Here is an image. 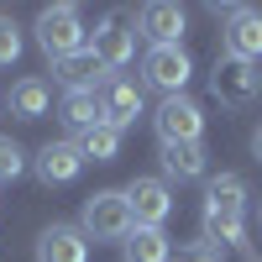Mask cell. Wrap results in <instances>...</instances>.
<instances>
[{
  "mask_svg": "<svg viewBox=\"0 0 262 262\" xmlns=\"http://www.w3.org/2000/svg\"><path fill=\"white\" fill-rule=\"evenodd\" d=\"M221 48H226V58L257 63L262 58V11H231L226 32H221Z\"/></svg>",
  "mask_w": 262,
  "mask_h": 262,
  "instance_id": "obj_10",
  "label": "cell"
},
{
  "mask_svg": "<svg viewBox=\"0 0 262 262\" xmlns=\"http://www.w3.org/2000/svg\"><path fill=\"white\" fill-rule=\"evenodd\" d=\"M173 262H221V247H210V242H189L173 252Z\"/></svg>",
  "mask_w": 262,
  "mask_h": 262,
  "instance_id": "obj_22",
  "label": "cell"
},
{
  "mask_svg": "<svg viewBox=\"0 0 262 262\" xmlns=\"http://www.w3.org/2000/svg\"><path fill=\"white\" fill-rule=\"evenodd\" d=\"M100 111H105V126H116V131H126L131 121L142 116V84H131V79H121V74H111L100 84Z\"/></svg>",
  "mask_w": 262,
  "mask_h": 262,
  "instance_id": "obj_9",
  "label": "cell"
},
{
  "mask_svg": "<svg viewBox=\"0 0 262 262\" xmlns=\"http://www.w3.org/2000/svg\"><path fill=\"white\" fill-rule=\"evenodd\" d=\"M242 210H247V184L236 173L210 179V189H205V236H210V247L215 242L242 247Z\"/></svg>",
  "mask_w": 262,
  "mask_h": 262,
  "instance_id": "obj_1",
  "label": "cell"
},
{
  "mask_svg": "<svg viewBox=\"0 0 262 262\" xmlns=\"http://www.w3.org/2000/svg\"><path fill=\"white\" fill-rule=\"evenodd\" d=\"M126 205H131V221L137 226H163L173 215V194L163 179H131L126 184Z\"/></svg>",
  "mask_w": 262,
  "mask_h": 262,
  "instance_id": "obj_8",
  "label": "cell"
},
{
  "mask_svg": "<svg viewBox=\"0 0 262 262\" xmlns=\"http://www.w3.org/2000/svg\"><path fill=\"white\" fill-rule=\"evenodd\" d=\"M137 27H142V37L152 42V48H179V37H184V27H189V16H184L179 6H168V0H152V6H142Z\"/></svg>",
  "mask_w": 262,
  "mask_h": 262,
  "instance_id": "obj_11",
  "label": "cell"
},
{
  "mask_svg": "<svg viewBox=\"0 0 262 262\" xmlns=\"http://www.w3.org/2000/svg\"><path fill=\"white\" fill-rule=\"evenodd\" d=\"M84 236H95V242H126L137 221H131V205H126V189H100L84 200V221H79Z\"/></svg>",
  "mask_w": 262,
  "mask_h": 262,
  "instance_id": "obj_2",
  "label": "cell"
},
{
  "mask_svg": "<svg viewBox=\"0 0 262 262\" xmlns=\"http://www.w3.org/2000/svg\"><path fill=\"white\" fill-rule=\"evenodd\" d=\"M121 247H126V262H173V242L163 226H137Z\"/></svg>",
  "mask_w": 262,
  "mask_h": 262,
  "instance_id": "obj_15",
  "label": "cell"
},
{
  "mask_svg": "<svg viewBox=\"0 0 262 262\" xmlns=\"http://www.w3.org/2000/svg\"><path fill=\"white\" fill-rule=\"evenodd\" d=\"M189 74H194V63H189L184 48H147V58H142V79L152 84V90H163L168 100L184 95Z\"/></svg>",
  "mask_w": 262,
  "mask_h": 262,
  "instance_id": "obj_6",
  "label": "cell"
},
{
  "mask_svg": "<svg viewBox=\"0 0 262 262\" xmlns=\"http://www.w3.org/2000/svg\"><path fill=\"white\" fill-rule=\"evenodd\" d=\"M79 158L84 163H116L121 158V131L116 126H95L79 137Z\"/></svg>",
  "mask_w": 262,
  "mask_h": 262,
  "instance_id": "obj_18",
  "label": "cell"
},
{
  "mask_svg": "<svg viewBox=\"0 0 262 262\" xmlns=\"http://www.w3.org/2000/svg\"><path fill=\"white\" fill-rule=\"evenodd\" d=\"M210 95L231 105V111H242V105H252L262 95V74H257V63H242V58H226L215 63V74H210Z\"/></svg>",
  "mask_w": 262,
  "mask_h": 262,
  "instance_id": "obj_4",
  "label": "cell"
},
{
  "mask_svg": "<svg viewBox=\"0 0 262 262\" xmlns=\"http://www.w3.org/2000/svg\"><path fill=\"white\" fill-rule=\"evenodd\" d=\"M21 168H27V152H21L11 137H0V184H11L21 179Z\"/></svg>",
  "mask_w": 262,
  "mask_h": 262,
  "instance_id": "obj_20",
  "label": "cell"
},
{
  "mask_svg": "<svg viewBox=\"0 0 262 262\" xmlns=\"http://www.w3.org/2000/svg\"><path fill=\"white\" fill-rule=\"evenodd\" d=\"M37 262H90V236L79 226H48L37 236Z\"/></svg>",
  "mask_w": 262,
  "mask_h": 262,
  "instance_id": "obj_13",
  "label": "cell"
},
{
  "mask_svg": "<svg viewBox=\"0 0 262 262\" xmlns=\"http://www.w3.org/2000/svg\"><path fill=\"white\" fill-rule=\"evenodd\" d=\"M152 126H158V142H200V131H205V111L194 105L189 95H173L158 105V116H152Z\"/></svg>",
  "mask_w": 262,
  "mask_h": 262,
  "instance_id": "obj_5",
  "label": "cell"
},
{
  "mask_svg": "<svg viewBox=\"0 0 262 262\" xmlns=\"http://www.w3.org/2000/svg\"><path fill=\"white\" fill-rule=\"evenodd\" d=\"M16 58H21V27L11 16H0V69H11Z\"/></svg>",
  "mask_w": 262,
  "mask_h": 262,
  "instance_id": "obj_21",
  "label": "cell"
},
{
  "mask_svg": "<svg viewBox=\"0 0 262 262\" xmlns=\"http://www.w3.org/2000/svg\"><path fill=\"white\" fill-rule=\"evenodd\" d=\"M48 105H53L48 79H21V84H11V116H16V121H37V116H48Z\"/></svg>",
  "mask_w": 262,
  "mask_h": 262,
  "instance_id": "obj_16",
  "label": "cell"
},
{
  "mask_svg": "<svg viewBox=\"0 0 262 262\" xmlns=\"http://www.w3.org/2000/svg\"><path fill=\"white\" fill-rule=\"evenodd\" d=\"M252 152H257V158H262V131H257V137H252Z\"/></svg>",
  "mask_w": 262,
  "mask_h": 262,
  "instance_id": "obj_23",
  "label": "cell"
},
{
  "mask_svg": "<svg viewBox=\"0 0 262 262\" xmlns=\"http://www.w3.org/2000/svg\"><path fill=\"white\" fill-rule=\"evenodd\" d=\"M53 79L63 84V95H95V90H100V84L111 79V74H105V63H100L90 48H84V53H74V58L53 63Z\"/></svg>",
  "mask_w": 262,
  "mask_h": 262,
  "instance_id": "obj_12",
  "label": "cell"
},
{
  "mask_svg": "<svg viewBox=\"0 0 262 262\" xmlns=\"http://www.w3.org/2000/svg\"><path fill=\"white\" fill-rule=\"evenodd\" d=\"M90 53L105 63V74H116V69H126V63L137 58V32L126 27V16H105V21H100Z\"/></svg>",
  "mask_w": 262,
  "mask_h": 262,
  "instance_id": "obj_7",
  "label": "cell"
},
{
  "mask_svg": "<svg viewBox=\"0 0 262 262\" xmlns=\"http://www.w3.org/2000/svg\"><path fill=\"white\" fill-rule=\"evenodd\" d=\"M79 168H84L79 142H48V147L37 152V179L42 184H74Z\"/></svg>",
  "mask_w": 262,
  "mask_h": 262,
  "instance_id": "obj_14",
  "label": "cell"
},
{
  "mask_svg": "<svg viewBox=\"0 0 262 262\" xmlns=\"http://www.w3.org/2000/svg\"><path fill=\"white\" fill-rule=\"evenodd\" d=\"M63 121H69L79 137H84V131H95V126H105L100 95H63Z\"/></svg>",
  "mask_w": 262,
  "mask_h": 262,
  "instance_id": "obj_19",
  "label": "cell"
},
{
  "mask_svg": "<svg viewBox=\"0 0 262 262\" xmlns=\"http://www.w3.org/2000/svg\"><path fill=\"white\" fill-rule=\"evenodd\" d=\"M37 48L48 53L53 63L84 53L90 42H84V21H79V11H74V6H48V11L37 16Z\"/></svg>",
  "mask_w": 262,
  "mask_h": 262,
  "instance_id": "obj_3",
  "label": "cell"
},
{
  "mask_svg": "<svg viewBox=\"0 0 262 262\" xmlns=\"http://www.w3.org/2000/svg\"><path fill=\"white\" fill-rule=\"evenodd\" d=\"M163 173L168 179H205V142H168Z\"/></svg>",
  "mask_w": 262,
  "mask_h": 262,
  "instance_id": "obj_17",
  "label": "cell"
}]
</instances>
